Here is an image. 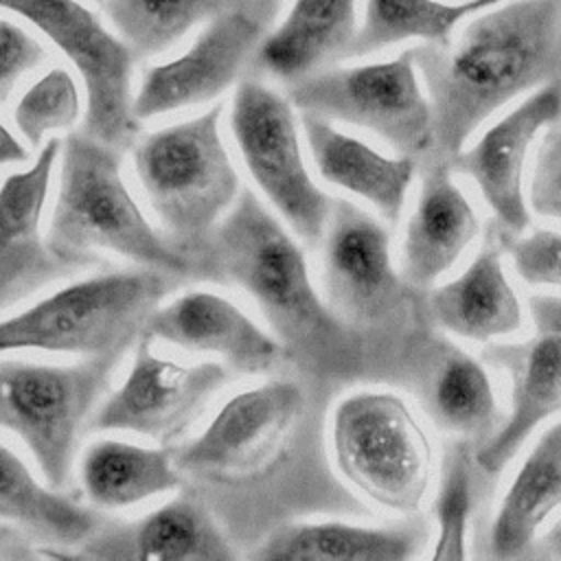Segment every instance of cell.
<instances>
[{
    "mask_svg": "<svg viewBox=\"0 0 561 561\" xmlns=\"http://www.w3.org/2000/svg\"><path fill=\"white\" fill-rule=\"evenodd\" d=\"M193 261L195 278L234 285L254 300L287 362L311 383L329 390L383 383L412 392L401 364L329 307L305 250L250 188H241Z\"/></svg>",
    "mask_w": 561,
    "mask_h": 561,
    "instance_id": "obj_1",
    "label": "cell"
},
{
    "mask_svg": "<svg viewBox=\"0 0 561 561\" xmlns=\"http://www.w3.org/2000/svg\"><path fill=\"white\" fill-rule=\"evenodd\" d=\"M320 386L270 379L232 394L208 425L173 449L184 478L213 491L219 506L270 502L296 511L366 515L331 467L322 443Z\"/></svg>",
    "mask_w": 561,
    "mask_h": 561,
    "instance_id": "obj_2",
    "label": "cell"
},
{
    "mask_svg": "<svg viewBox=\"0 0 561 561\" xmlns=\"http://www.w3.org/2000/svg\"><path fill=\"white\" fill-rule=\"evenodd\" d=\"M412 50L434 121L419 164H449L500 107L561 79V0H504L471 15L449 42Z\"/></svg>",
    "mask_w": 561,
    "mask_h": 561,
    "instance_id": "obj_3",
    "label": "cell"
},
{
    "mask_svg": "<svg viewBox=\"0 0 561 561\" xmlns=\"http://www.w3.org/2000/svg\"><path fill=\"white\" fill-rule=\"evenodd\" d=\"M320 243L324 300L401 364L419 399L451 344L430 318L427 289L403 278L392 263L386 226L348 199L333 202Z\"/></svg>",
    "mask_w": 561,
    "mask_h": 561,
    "instance_id": "obj_4",
    "label": "cell"
},
{
    "mask_svg": "<svg viewBox=\"0 0 561 561\" xmlns=\"http://www.w3.org/2000/svg\"><path fill=\"white\" fill-rule=\"evenodd\" d=\"M53 252L75 270L112 252L138 267L195 278V261L160 234L140 210L125 178L121 149L75 131L61 140L59 182L46 230Z\"/></svg>",
    "mask_w": 561,
    "mask_h": 561,
    "instance_id": "obj_5",
    "label": "cell"
},
{
    "mask_svg": "<svg viewBox=\"0 0 561 561\" xmlns=\"http://www.w3.org/2000/svg\"><path fill=\"white\" fill-rule=\"evenodd\" d=\"M221 105L160 127L134 147V173L175 248L195 259L241 193L221 136Z\"/></svg>",
    "mask_w": 561,
    "mask_h": 561,
    "instance_id": "obj_6",
    "label": "cell"
},
{
    "mask_svg": "<svg viewBox=\"0 0 561 561\" xmlns=\"http://www.w3.org/2000/svg\"><path fill=\"white\" fill-rule=\"evenodd\" d=\"M171 278L175 276L136 267L72 280L20 313L0 318V353L123 357L145 335L151 313L173 287Z\"/></svg>",
    "mask_w": 561,
    "mask_h": 561,
    "instance_id": "obj_7",
    "label": "cell"
},
{
    "mask_svg": "<svg viewBox=\"0 0 561 561\" xmlns=\"http://www.w3.org/2000/svg\"><path fill=\"white\" fill-rule=\"evenodd\" d=\"M329 447L340 478L370 504L401 515L421 511L434 478V445L399 394L359 390L340 399Z\"/></svg>",
    "mask_w": 561,
    "mask_h": 561,
    "instance_id": "obj_8",
    "label": "cell"
},
{
    "mask_svg": "<svg viewBox=\"0 0 561 561\" xmlns=\"http://www.w3.org/2000/svg\"><path fill=\"white\" fill-rule=\"evenodd\" d=\"M118 362L116 355L75 364L0 359V430L20 438L50 486H68L81 434Z\"/></svg>",
    "mask_w": 561,
    "mask_h": 561,
    "instance_id": "obj_9",
    "label": "cell"
},
{
    "mask_svg": "<svg viewBox=\"0 0 561 561\" xmlns=\"http://www.w3.org/2000/svg\"><path fill=\"white\" fill-rule=\"evenodd\" d=\"M287 99L300 112L366 129L416 162L432 149V105L412 48L386 61L311 72L289 83Z\"/></svg>",
    "mask_w": 561,
    "mask_h": 561,
    "instance_id": "obj_10",
    "label": "cell"
},
{
    "mask_svg": "<svg viewBox=\"0 0 561 561\" xmlns=\"http://www.w3.org/2000/svg\"><path fill=\"white\" fill-rule=\"evenodd\" d=\"M230 134L265 199L300 241L318 245L335 197L309 173L291 101L261 81H241L230 103Z\"/></svg>",
    "mask_w": 561,
    "mask_h": 561,
    "instance_id": "obj_11",
    "label": "cell"
},
{
    "mask_svg": "<svg viewBox=\"0 0 561 561\" xmlns=\"http://www.w3.org/2000/svg\"><path fill=\"white\" fill-rule=\"evenodd\" d=\"M0 9L24 18L81 75L90 136L125 149L140 121L134 116V50L79 0H0Z\"/></svg>",
    "mask_w": 561,
    "mask_h": 561,
    "instance_id": "obj_12",
    "label": "cell"
},
{
    "mask_svg": "<svg viewBox=\"0 0 561 561\" xmlns=\"http://www.w3.org/2000/svg\"><path fill=\"white\" fill-rule=\"evenodd\" d=\"M232 379L224 362L184 364L158 355L142 335L125 381L94 410L90 432H129L173 445L197 421L208 401Z\"/></svg>",
    "mask_w": 561,
    "mask_h": 561,
    "instance_id": "obj_13",
    "label": "cell"
},
{
    "mask_svg": "<svg viewBox=\"0 0 561 561\" xmlns=\"http://www.w3.org/2000/svg\"><path fill=\"white\" fill-rule=\"evenodd\" d=\"M533 333L522 342H486L482 362L508 379L511 410L500 427L476 447L486 476H497L537 425L561 412V296H528Z\"/></svg>",
    "mask_w": 561,
    "mask_h": 561,
    "instance_id": "obj_14",
    "label": "cell"
},
{
    "mask_svg": "<svg viewBox=\"0 0 561 561\" xmlns=\"http://www.w3.org/2000/svg\"><path fill=\"white\" fill-rule=\"evenodd\" d=\"M263 37L265 18L243 9L213 15L182 55L145 70L134 116L147 121L217 99L254 59Z\"/></svg>",
    "mask_w": 561,
    "mask_h": 561,
    "instance_id": "obj_15",
    "label": "cell"
},
{
    "mask_svg": "<svg viewBox=\"0 0 561 561\" xmlns=\"http://www.w3.org/2000/svg\"><path fill=\"white\" fill-rule=\"evenodd\" d=\"M561 118V79L537 90L471 145L462 147L447 164L451 173L476 182L486 206L493 210L500 230L519 234L530 224L524 169L533 140Z\"/></svg>",
    "mask_w": 561,
    "mask_h": 561,
    "instance_id": "obj_16",
    "label": "cell"
},
{
    "mask_svg": "<svg viewBox=\"0 0 561 561\" xmlns=\"http://www.w3.org/2000/svg\"><path fill=\"white\" fill-rule=\"evenodd\" d=\"M59 153L61 140L48 138L28 169L0 182V313L79 272L53 252L42 228Z\"/></svg>",
    "mask_w": 561,
    "mask_h": 561,
    "instance_id": "obj_17",
    "label": "cell"
},
{
    "mask_svg": "<svg viewBox=\"0 0 561 561\" xmlns=\"http://www.w3.org/2000/svg\"><path fill=\"white\" fill-rule=\"evenodd\" d=\"M145 335L186 353L215 355L230 370L245 375L272 373L287 362L276 335L259 327L230 298L206 289H193L160 305Z\"/></svg>",
    "mask_w": 561,
    "mask_h": 561,
    "instance_id": "obj_18",
    "label": "cell"
},
{
    "mask_svg": "<svg viewBox=\"0 0 561 561\" xmlns=\"http://www.w3.org/2000/svg\"><path fill=\"white\" fill-rule=\"evenodd\" d=\"M81 557L118 561H230L232 541L202 495L182 493L151 513L101 526Z\"/></svg>",
    "mask_w": 561,
    "mask_h": 561,
    "instance_id": "obj_19",
    "label": "cell"
},
{
    "mask_svg": "<svg viewBox=\"0 0 561 561\" xmlns=\"http://www.w3.org/2000/svg\"><path fill=\"white\" fill-rule=\"evenodd\" d=\"M421 186L401 241V274L430 289L480 232V219L447 164H419Z\"/></svg>",
    "mask_w": 561,
    "mask_h": 561,
    "instance_id": "obj_20",
    "label": "cell"
},
{
    "mask_svg": "<svg viewBox=\"0 0 561 561\" xmlns=\"http://www.w3.org/2000/svg\"><path fill=\"white\" fill-rule=\"evenodd\" d=\"M502 250V230L489 232L456 278L427 291L430 318L440 331L480 344L522 331L524 307L506 276Z\"/></svg>",
    "mask_w": 561,
    "mask_h": 561,
    "instance_id": "obj_21",
    "label": "cell"
},
{
    "mask_svg": "<svg viewBox=\"0 0 561 561\" xmlns=\"http://www.w3.org/2000/svg\"><path fill=\"white\" fill-rule=\"evenodd\" d=\"M300 125L318 175L327 184L362 197L386 224L397 226L419 162L399 153L386 156L313 112H300Z\"/></svg>",
    "mask_w": 561,
    "mask_h": 561,
    "instance_id": "obj_22",
    "label": "cell"
},
{
    "mask_svg": "<svg viewBox=\"0 0 561 561\" xmlns=\"http://www.w3.org/2000/svg\"><path fill=\"white\" fill-rule=\"evenodd\" d=\"M430 528L416 513L390 526H362L335 519L287 522L272 528L252 550L254 559L309 561H405L423 552Z\"/></svg>",
    "mask_w": 561,
    "mask_h": 561,
    "instance_id": "obj_23",
    "label": "cell"
},
{
    "mask_svg": "<svg viewBox=\"0 0 561 561\" xmlns=\"http://www.w3.org/2000/svg\"><path fill=\"white\" fill-rule=\"evenodd\" d=\"M357 26V0H294L287 18L263 37L254 64L291 83L346 59Z\"/></svg>",
    "mask_w": 561,
    "mask_h": 561,
    "instance_id": "obj_24",
    "label": "cell"
},
{
    "mask_svg": "<svg viewBox=\"0 0 561 561\" xmlns=\"http://www.w3.org/2000/svg\"><path fill=\"white\" fill-rule=\"evenodd\" d=\"M561 506V421L535 443L504 491L489 526L486 554L493 559L528 557L539 528Z\"/></svg>",
    "mask_w": 561,
    "mask_h": 561,
    "instance_id": "obj_25",
    "label": "cell"
},
{
    "mask_svg": "<svg viewBox=\"0 0 561 561\" xmlns=\"http://www.w3.org/2000/svg\"><path fill=\"white\" fill-rule=\"evenodd\" d=\"M90 506L123 511L184 484L171 447H145L121 438L92 440L77 467Z\"/></svg>",
    "mask_w": 561,
    "mask_h": 561,
    "instance_id": "obj_26",
    "label": "cell"
},
{
    "mask_svg": "<svg viewBox=\"0 0 561 561\" xmlns=\"http://www.w3.org/2000/svg\"><path fill=\"white\" fill-rule=\"evenodd\" d=\"M0 522L59 546L85 543L101 528V517L92 508L39 482L4 443H0Z\"/></svg>",
    "mask_w": 561,
    "mask_h": 561,
    "instance_id": "obj_27",
    "label": "cell"
},
{
    "mask_svg": "<svg viewBox=\"0 0 561 561\" xmlns=\"http://www.w3.org/2000/svg\"><path fill=\"white\" fill-rule=\"evenodd\" d=\"M419 401L440 430L473 447L504 421L486 368L456 344L436 364Z\"/></svg>",
    "mask_w": 561,
    "mask_h": 561,
    "instance_id": "obj_28",
    "label": "cell"
},
{
    "mask_svg": "<svg viewBox=\"0 0 561 561\" xmlns=\"http://www.w3.org/2000/svg\"><path fill=\"white\" fill-rule=\"evenodd\" d=\"M504 0H366L348 57H364L399 42L445 44L458 24Z\"/></svg>",
    "mask_w": 561,
    "mask_h": 561,
    "instance_id": "obj_29",
    "label": "cell"
},
{
    "mask_svg": "<svg viewBox=\"0 0 561 561\" xmlns=\"http://www.w3.org/2000/svg\"><path fill=\"white\" fill-rule=\"evenodd\" d=\"M110 24L134 55H160L219 13L217 0H103Z\"/></svg>",
    "mask_w": 561,
    "mask_h": 561,
    "instance_id": "obj_30",
    "label": "cell"
},
{
    "mask_svg": "<svg viewBox=\"0 0 561 561\" xmlns=\"http://www.w3.org/2000/svg\"><path fill=\"white\" fill-rule=\"evenodd\" d=\"M476 447L456 438L443 460V478L434 500L436 539L434 561H458L469 557V528L478 502V478L486 476L473 456Z\"/></svg>",
    "mask_w": 561,
    "mask_h": 561,
    "instance_id": "obj_31",
    "label": "cell"
},
{
    "mask_svg": "<svg viewBox=\"0 0 561 561\" xmlns=\"http://www.w3.org/2000/svg\"><path fill=\"white\" fill-rule=\"evenodd\" d=\"M79 114L81 94L77 79L70 70L57 66L22 92L13 107V123L31 147H42L46 134L70 129Z\"/></svg>",
    "mask_w": 561,
    "mask_h": 561,
    "instance_id": "obj_32",
    "label": "cell"
},
{
    "mask_svg": "<svg viewBox=\"0 0 561 561\" xmlns=\"http://www.w3.org/2000/svg\"><path fill=\"white\" fill-rule=\"evenodd\" d=\"M502 237L513 267L524 283L561 289V232L539 228L526 237L506 232Z\"/></svg>",
    "mask_w": 561,
    "mask_h": 561,
    "instance_id": "obj_33",
    "label": "cell"
},
{
    "mask_svg": "<svg viewBox=\"0 0 561 561\" xmlns=\"http://www.w3.org/2000/svg\"><path fill=\"white\" fill-rule=\"evenodd\" d=\"M528 208L539 217L561 221V121L546 129L537 147L528 182Z\"/></svg>",
    "mask_w": 561,
    "mask_h": 561,
    "instance_id": "obj_34",
    "label": "cell"
},
{
    "mask_svg": "<svg viewBox=\"0 0 561 561\" xmlns=\"http://www.w3.org/2000/svg\"><path fill=\"white\" fill-rule=\"evenodd\" d=\"M46 61V48L22 26L0 18V105L22 77Z\"/></svg>",
    "mask_w": 561,
    "mask_h": 561,
    "instance_id": "obj_35",
    "label": "cell"
},
{
    "mask_svg": "<svg viewBox=\"0 0 561 561\" xmlns=\"http://www.w3.org/2000/svg\"><path fill=\"white\" fill-rule=\"evenodd\" d=\"M528 557L539 559H561V517L541 535H537Z\"/></svg>",
    "mask_w": 561,
    "mask_h": 561,
    "instance_id": "obj_36",
    "label": "cell"
},
{
    "mask_svg": "<svg viewBox=\"0 0 561 561\" xmlns=\"http://www.w3.org/2000/svg\"><path fill=\"white\" fill-rule=\"evenodd\" d=\"M28 158V149L0 123V167L20 164Z\"/></svg>",
    "mask_w": 561,
    "mask_h": 561,
    "instance_id": "obj_37",
    "label": "cell"
},
{
    "mask_svg": "<svg viewBox=\"0 0 561 561\" xmlns=\"http://www.w3.org/2000/svg\"><path fill=\"white\" fill-rule=\"evenodd\" d=\"M261 2H278V0H261Z\"/></svg>",
    "mask_w": 561,
    "mask_h": 561,
    "instance_id": "obj_38",
    "label": "cell"
},
{
    "mask_svg": "<svg viewBox=\"0 0 561 561\" xmlns=\"http://www.w3.org/2000/svg\"><path fill=\"white\" fill-rule=\"evenodd\" d=\"M456 2H465V0H456Z\"/></svg>",
    "mask_w": 561,
    "mask_h": 561,
    "instance_id": "obj_39",
    "label": "cell"
},
{
    "mask_svg": "<svg viewBox=\"0 0 561 561\" xmlns=\"http://www.w3.org/2000/svg\"><path fill=\"white\" fill-rule=\"evenodd\" d=\"M99 2H103V0H99Z\"/></svg>",
    "mask_w": 561,
    "mask_h": 561,
    "instance_id": "obj_40",
    "label": "cell"
},
{
    "mask_svg": "<svg viewBox=\"0 0 561 561\" xmlns=\"http://www.w3.org/2000/svg\"><path fill=\"white\" fill-rule=\"evenodd\" d=\"M559 121H561V118H559Z\"/></svg>",
    "mask_w": 561,
    "mask_h": 561,
    "instance_id": "obj_41",
    "label": "cell"
}]
</instances>
